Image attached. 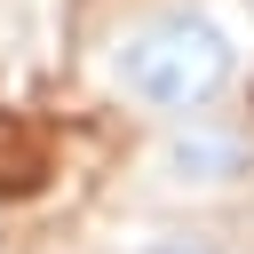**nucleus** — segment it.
Returning <instances> with one entry per match:
<instances>
[{"label": "nucleus", "instance_id": "obj_4", "mask_svg": "<svg viewBox=\"0 0 254 254\" xmlns=\"http://www.w3.org/2000/svg\"><path fill=\"white\" fill-rule=\"evenodd\" d=\"M127 254H230L214 230H143V238H127Z\"/></svg>", "mask_w": 254, "mask_h": 254}, {"label": "nucleus", "instance_id": "obj_2", "mask_svg": "<svg viewBox=\"0 0 254 254\" xmlns=\"http://www.w3.org/2000/svg\"><path fill=\"white\" fill-rule=\"evenodd\" d=\"M159 183L183 198H230L254 183V135L222 119H175V143L159 151Z\"/></svg>", "mask_w": 254, "mask_h": 254}, {"label": "nucleus", "instance_id": "obj_3", "mask_svg": "<svg viewBox=\"0 0 254 254\" xmlns=\"http://www.w3.org/2000/svg\"><path fill=\"white\" fill-rule=\"evenodd\" d=\"M40 175H48L40 135L24 119H0V190H40Z\"/></svg>", "mask_w": 254, "mask_h": 254}, {"label": "nucleus", "instance_id": "obj_1", "mask_svg": "<svg viewBox=\"0 0 254 254\" xmlns=\"http://www.w3.org/2000/svg\"><path fill=\"white\" fill-rule=\"evenodd\" d=\"M103 79L143 119H198L238 79V32L214 8H190V0L151 8L103 48Z\"/></svg>", "mask_w": 254, "mask_h": 254}]
</instances>
